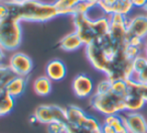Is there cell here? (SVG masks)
<instances>
[{"mask_svg": "<svg viewBox=\"0 0 147 133\" xmlns=\"http://www.w3.org/2000/svg\"><path fill=\"white\" fill-rule=\"evenodd\" d=\"M127 43L107 34L86 45V55L91 65L104 73L110 81L129 80L133 75V59L125 53Z\"/></svg>", "mask_w": 147, "mask_h": 133, "instance_id": "cell-1", "label": "cell"}, {"mask_svg": "<svg viewBox=\"0 0 147 133\" xmlns=\"http://www.w3.org/2000/svg\"><path fill=\"white\" fill-rule=\"evenodd\" d=\"M8 17L17 21L47 22L59 16V13L53 3H47L39 0H30L23 3L6 1Z\"/></svg>", "mask_w": 147, "mask_h": 133, "instance_id": "cell-2", "label": "cell"}, {"mask_svg": "<svg viewBox=\"0 0 147 133\" xmlns=\"http://www.w3.org/2000/svg\"><path fill=\"white\" fill-rule=\"evenodd\" d=\"M73 22L76 28V33L83 41L84 45H88L93 41L105 36L110 30V21L108 17H100L91 19L88 14L73 15Z\"/></svg>", "mask_w": 147, "mask_h": 133, "instance_id": "cell-3", "label": "cell"}, {"mask_svg": "<svg viewBox=\"0 0 147 133\" xmlns=\"http://www.w3.org/2000/svg\"><path fill=\"white\" fill-rule=\"evenodd\" d=\"M65 110V133H102V126L99 121L89 116L80 107L69 105Z\"/></svg>", "mask_w": 147, "mask_h": 133, "instance_id": "cell-4", "label": "cell"}, {"mask_svg": "<svg viewBox=\"0 0 147 133\" xmlns=\"http://www.w3.org/2000/svg\"><path fill=\"white\" fill-rule=\"evenodd\" d=\"M90 105L95 111L109 116L126 111L124 97L119 96L112 90L105 93H94L91 97Z\"/></svg>", "mask_w": 147, "mask_h": 133, "instance_id": "cell-5", "label": "cell"}, {"mask_svg": "<svg viewBox=\"0 0 147 133\" xmlns=\"http://www.w3.org/2000/svg\"><path fill=\"white\" fill-rule=\"evenodd\" d=\"M22 41L20 21L10 17L0 19V47L5 51H15Z\"/></svg>", "mask_w": 147, "mask_h": 133, "instance_id": "cell-6", "label": "cell"}, {"mask_svg": "<svg viewBox=\"0 0 147 133\" xmlns=\"http://www.w3.org/2000/svg\"><path fill=\"white\" fill-rule=\"evenodd\" d=\"M37 122L49 124L53 121H67V110L57 105H40L34 111Z\"/></svg>", "mask_w": 147, "mask_h": 133, "instance_id": "cell-7", "label": "cell"}, {"mask_svg": "<svg viewBox=\"0 0 147 133\" xmlns=\"http://www.w3.org/2000/svg\"><path fill=\"white\" fill-rule=\"evenodd\" d=\"M127 93L124 96L125 108L128 112H138L146 104L140 90V83L135 82L132 79L127 80Z\"/></svg>", "mask_w": 147, "mask_h": 133, "instance_id": "cell-8", "label": "cell"}, {"mask_svg": "<svg viewBox=\"0 0 147 133\" xmlns=\"http://www.w3.org/2000/svg\"><path fill=\"white\" fill-rule=\"evenodd\" d=\"M8 65L16 76L24 77V78H27L30 75L33 69L32 59L26 53L21 51H17L11 55Z\"/></svg>", "mask_w": 147, "mask_h": 133, "instance_id": "cell-9", "label": "cell"}, {"mask_svg": "<svg viewBox=\"0 0 147 133\" xmlns=\"http://www.w3.org/2000/svg\"><path fill=\"white\" fill-rule=\"evenodd\" d=\"M71 88L78 98L86 99L93 96L95 86L90 76L86 74H79L74 78Z\"/></svg>", "mask_w": 147, "mask_h": 133, "instance_id": "cell-10", "label": "cell"}, {"mask_svg": "<svg viewBox=\"0 0 147 133\" xmlns=\"http://www.w3.org/2000/svg\"><path fill=\"white\" fill-rule=\"evenodd\" d=\"M122 117L129 133H147V120L142 114L138 112H128Z\"/></svg>", "mask_w": 147, "mask_h": 133, "instance_id": "cell-11", "label": "cell"}, {"mask_svg": "<svg viewBox=\"0 0 147 133\" xmlns=\"http://www.w3.org/2000/svg\"><path fill=\"white\" fill-rule=\"evenodd\" d=\"M127 35H136L145 41L147 38V15H137L128 18Z\"/></svg>", "mask_w": 147, "mask_h": 133, "instance_id": "cell-12", "label": "cell"}, {"mask_svg": "<svg viewBox=\"0 0 147 133\" xmlns=\"http://www.w3.org/2000/svg\"><path fill=\"white\" fill-rule=\"evenodd\" d=\"M45 75L51 81L59 82L67 76V67L65 63L59 59H53L47 63L45 67Z\"/></svg>", "mask_w": 147, "mask_h": 133, "instance_id": "cell-13", "label": "cell"}, {"mask_svg": "<svg viewBox=\"0 0 147 133\" xmlns=\"http://www.w3.org/2000/svg\"><path fill=\"white\" fill-rule=\"evenodd\" d=\"M26 86H27V78L15 76L5 86L4 91L8 95H10L12 98L16 99L24 93Z\"/></svg>", "mask_w": 147, "mask_h": 133, "instance_id": "cell-14", "label": "cell"}, {"mask_svg": "<svg viewBox=\"0 0 147 133\" xmlns=\"http://www.w3.org/2000/svg\"><path fill=\"white\" fill-rule=\"evenodd\" d=\"M83 45H84V43L81 41L80 37L78 36L76 31L65 35L59 41V47L65 51H75L77 49H81Z\"/></svg>", "mask_w": 147, "mask_h": 133, "instance_id": "cell-15", "label": "cell"}, {"mask_svg": "<svg viewBox=\"0 0 147 133\" xmlns=\"http://www.w3.org/2000/svg\"><path fill=\"white\" fill-rule=\"evenodd\" d=\"M53 81L47 76L38 77L33 82V91L36 95L41 97H45L51 94V89H53Z\"/></svg>", "mask_w": 147, "mask_h": 133, "instance_id": "cell-16", "label": "cell"}, {"mask_svg": "<svg viewBox=\"0 0 147 133\" xmlns=\"http://www.w3.org/2000/svg\"><path fill=\"white\" fill-rule=\"evenodd\" d=\"M81 1H92L98 5L100 0H55V2H53V4L57 7L59 15H71V11L73 7Z\"/></svg>", "mask_w": 147, "mask_h": 133, "instance_id": "cell-17", "label": "cell"}, {"mask_svg": "<svg viewBox=\"0 0 147 133\" xmlns=\"http://www.w3.org/2000/svg\"><path fill=\"white\" fill-rule=\"evenodd\" d=\"M16 75L11 71L8 65L0 63V88L4 89L5 86L9 83V81Z\"/></svg>", "mask_w": 147, "mask_h": 133, "instance_id": "cell-18", "label": "cell"}, {"mask_svg": "<svg viewBox=\"0 0 147 133\" xmlns=\"http://www.w3.org/2000/svg\"><path fill=\"white\" fill-rule=\"evenodd\" d=\"M96 6H98V5L92 1H81L73 7L71 11V15L73 16V15L77 14H88L89 11Z\"/></svg>", "mask_w": 147, "mask_h": 133, "instance_id": "cell-19", "label": "cell"}, {"mask_svg": "<svg viewBox=\"0 0 147 133\" xmlns=\"http://www.w3.org/2000/svg\"><path fill=\"white\" fill-rule=\"evenodd\" d=\"M127 89H128L127 80H116L112 82L111 90L116 93V94H118L119 96L124 97L127 93Z\"/></svg>", "mask_w": 147, "mask_h": 133, "instance_id": "cell-20", "label": "cell"}, {"mask_svg": "<svg viewBox=\"0 0 147 133\" xmlns=\"http://www.w3.org/2000/svg\"><path fill=\"white\" fill-rule=\"evenodd\" d=\"M49 133H65V122L63 121H53L47 124Z\"/></svg>", "mask_w": 147, "mask_h": 133, "instance_id": "cell-21", "label": "cell"}, {"mask_svg": "<svg viewBox=\"0 0 147 133\" xmlns=\"http://www.w3.org/2000/svg\"><path fill=\"white\" fill-rule=\"evenodd\" d=\"M131 79L134 80L135 82H137V83L147 85V65L143 70H141L140 72L136 73V74H133Z\"/></svg>", "mask_w": 147, "mask_h": 133, "instance_id": "cell-22", "label": "cell"}, {"mask_svg": "<svg viewBox=\"0 0 147 133\" xmlns=\"http://www.w3.org/2000/svg\"><path fill=\"white\" fill-rule=\"evenodd\" d=\"M111 87H112V81H110L108 78L102 80L101 82L98 83L96 87V92L95 93H105L108 92L111 90Z\"/></svg>", "mask_w": 147, "mask_h": 133, "instance_id": "cell-23", "label": "cell"}, {"mask_svg": "<svg viewBox=\"0 0 147 133\" xmlns=\"http://www.w3.org/2000/svg\"><path fill=\"white\" fill-rule=\"evenodd\" d=\"M8 7L6 2L0 3V19H4L8 17Z\"/></svg>", "mask_w": 147, "mask_h": 133, "instance_id": "cell-24", "label": "cell"}, {"mask_svg": "<svg viewBox=\"0 0 147 133\" xmlns=\"http://www.w3.org/2000/svg\"><path fill=\"white\" fill-rule=\"evenodd\" d=\"M130 1L132 2L133 6L139 7V8H143L147 0H130Z\"/></svg>", "mask_w": 147, "mask_h": 133, "instance_id": "cell-25", "label": "cell"}, {"mask_svg": "<svg viewBox=\"0 0 147 133\" xmlns=\"http://www.w3.org/2000/svg\"><path fill=\"white\" fill-rule=\"evenodd\" d=\"M140 90H141V94H142L143 99H144L145 102L147 103V85L140 84Z\"/></svg>", "mask_w": 147, "mask_h": 133, "instance_id": "cell-26", "label": "cell"}, {"mask_svg": "<svg viewBox=\"0 0 147 133\" xmlns=\"http://www.w3.org/2000/svg\"><path fill=\"white\" fill-rule=\"evenodd\" d=\"M4 59H5V51L0 47V63H2Z\"/></svg>", "mask_w": 147, "mask_h": 133, "instance_id": "cell-27", "label": "cell"}, {"mask_svg": "<svg viewBox=\"0 0 147 133\" xmlns=\"http://www.w3.org/2000/svg\"><path fill=\"white\" fill-rule=\"evenodd\" d=\"M29 122L30 123H36L37 122V119L34 115H31V117L29 118Z\"/></svg>", "mask_w": 147, "mask_h": 133, "instance_id": "cell-28", "label": "cell"}, {"mask_svg": "<svg viewBox=\"0 0 147 133\" xmlns=\"http://www.w3.org/2000/svg\"><path fill=\"white\" fill-rule=\"evenodd\" d=\"M10 1L15 3H23V2H27V1H30V0H10Z\"/></svg>", "mask_w": 147, "mask_h": 133, "instance_id": "cell-29", "label": "cell"}, {"mask_svg": "<svg viewBox=\"0 0 147 133\" xmlns=\"http://www.w3.org/2000/svg\"><path fill=\"white\" fill-rule=\"evenodd\" d=\"M144 55H146V57H147V43H145V47H144Z\"/></svg>", "mask_w": 147, "mask_h": 133, "instance_id": "cell-30", "label": "cell"}, {"mask_svg": "<svg viewBox=\"0 0 147 133\" xmlns=\"http://www.w3.org/2000/svg\"><path fill=\"white\" fill-rule=\"evenodd\" d=\"M143 9H144L145 11H147V1H146V3H145L144 7H143Z\"/></svg>", "mask_w": 147, "mask_h": 133, "instance_id": "cell-31", "label": "cell"}, {"mask_svg": "<svg viewBox=\"0 0 147 133\" xmlns=\"http://www.w3.org/2000/svg\"><path fill=\"white\" fill-rule=\"evenodd\" d=\"M8 0H0V3H3V2H6Z\"/></svg>", "mask_w": 147, "mask_h": 133, "instance_id": "cell-32", "label": "cell"}, {"mask_svg": "<svg viewBox=\"0 0 147 133\" xmlns=\"http://www.w3.org/2000/svg\"><path fill=\"white\" fill-rule=\"evenodd\" d=\"M2 92H4V89H1V88H0V94H1Z\"/></svg>", "mask_w": 147, "mask_h": 133, "instance_id": "cell-33", "label": "cell"}, {"mask_svg": "<svg viewBox=\"0 0 147 133\" xmlns=\"http://www.w3.org/2000/svg\"><path fill=\"white\" fill-rule=\"evenodd\" d=\"M145 43H147V39H146V41H145Z\"/></svg>", "mask_w": 147, "mask_h": 133, "instance_id": "cell-34", "label": "cell"}]
</instances>
